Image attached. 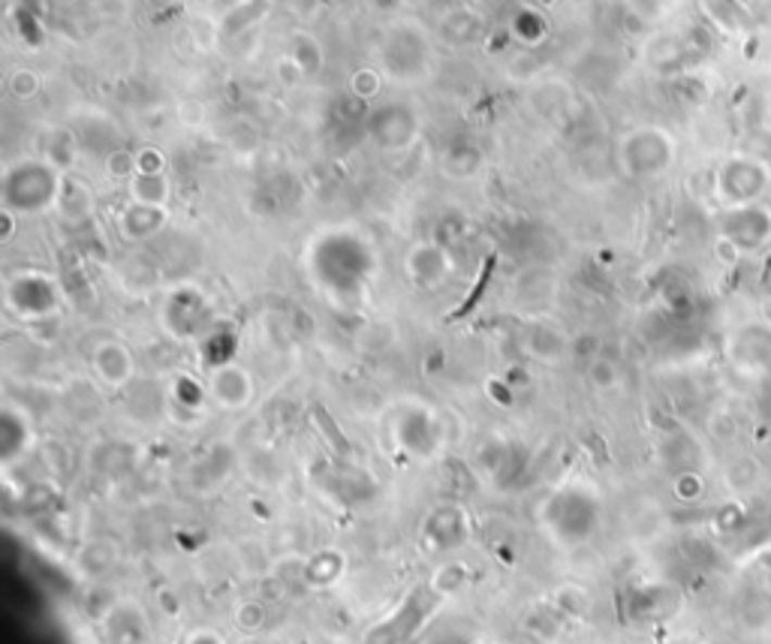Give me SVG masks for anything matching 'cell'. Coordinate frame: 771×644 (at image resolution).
I'll return each instance as SVG.
<instances>
[{
    "instance_id": "cell-1",
    "label": "cell",
    "mask_w": 771,
    "mask_h": 644,
    "mask_svg": "<svg viewBox=\"0 0 771 644\" xmlns=\"http://www.w3.org/2000/svg\"><path fill=\"white\" fill-rule=\"evenodd\" d=\"M771 190V166L769 160L754 157V154H732L723 160L715 178V197L723 209H738V205H754L762 202Z\"/></svg>"
},
{
    "instance_id": "cell-5",
    "label": "cell",
    "mask_w": 771,
    "mask_h": 644,
    "mask_svg": "<svg viewBox=\"0 0 771 644\" xmlns=\"http://www.w3.org/2000/svg\"><path fill=\"white\" fill-rule=\"evenodd\" d=\"M738 618L747 630H766L771 623V591L769 588H747L738 599Z\"/></svg>"
},
{
    "instance_id": "cell-2",
    "label": "cell",
    "mask_w": 771,
    "mask_h": 644,
    "mask_svg": "<svg viewBox=\"0 0 771 644\" xmlns=\"http://www.w3.org/2000/svg\"><path fill=\"white\" fill-rule=\"evenodd\" d=\"M720 238L747 256H757L771 248V205L754 202L738 209H723L720 214Z\"/></svg>"
},
{
    "instance_id": "cell-3",
    "label": "cell",
    "mask_w": 771,
    "mask_h": 644,
    "mask_svg": "<svg viewBox=\"0 0 771 644\" xmlns=\"http://www.w3.org/2000/svg\"><path fill=\"white\" fill-rule=\"evenodd\" d=\"M627 163L636 175H657L669 169L675 157V142L660 127H642L624 148Z\"/></svg>"
},
{
    "instance_id": "cell-4",
    "label": "cell",
    "mask_w": 771,
    "mask_h": 644,
    "mask_svg": "<svg viewBox=\"0 0 771 644\" xmlns=\"http://www.w3.org/2000/svg\"><path fill=\"white\" fill-rule=\"evenodd\" d=\"M732 355L747 368L771 365V329L769 326H747L732 343Z\"/></svg>"
}]
</instances>
